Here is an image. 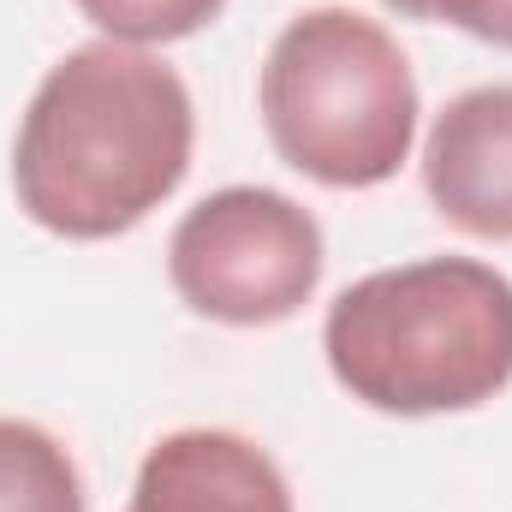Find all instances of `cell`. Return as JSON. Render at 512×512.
I'll return each mask as SVG.
<instances>
[{"label": "cell", "mask_w": 512, "mask_h": 512, "mask_svg": "<svg viewBox=\"0 0 512 512\" xmlns=\"http://www.w3.org/2000/svg\"><path fill=\"white\" fill-rule=\"evenodd\" d=\"M197 114L185 78L126 42H84L48 66L18 137V209L72 245L143 227L191 173Z\"/></svg>", "instance_id": "obj_1"}, {"label": "cell", "mask_w": 512, "mask_h": 512, "mask_svg": "<svg viewBox=\"0 0 512 512\" xmlns=\"http://www.w3.org/2000/svg\"><path fill=\"white\" fill-rule=\"evenodd\" d=\"M322 358L382 417L477 411L512 382V280L477 256L376 268L328 304Z\"/></svg>", "instance_id": "obj_2"}, {"label": "cell", "mask_w": 512, "mask_h": 512, "mask_svg": "<svg viewBox=\"0 0 512 512\" xmlns=\"http://www.w3.org/2000/svg\"><path fill=\"white\" fill-rule=\"evenodd\" d=\"M256 108L274 155L328 191L387 185L417 143L411 60L352 6H310L268 42Z\"/></svg>", "instance_id": "obj_3"}, {"label": "cell", "mask_w": 512, "mask_h": 512, "mask_svg": "<svg viewBox=\"0 0 512 512\" xmlns=\"http://www.w3.org/2000/svg\"><path fill=\"white\" fill-rule=\"evenodd\" d=\"M322 262L328 251L316 215L268 185L209 191L167 239V280L179 304L221 328L292 322L316 298Z\"/></svg>", "instance_id": "obj_4"}, {"label": "cell", "mask_w": 512, "mask_h": 512, "mask_svg": "<svg viewBox=\"0 0 512 512\" xmlns=\"http://www.w3.org/2000/svg\"><path fill=\"white\" fill-rule=\"evenodd\" d=\"M423 191L447 227L512 245V84H477L435 114Z\"/></svg>", "instance_id": "obj_5"}, {"label": "cell", "mask_w": 512, "mask_h": 512, "mask_svg": "<svg viewBox=\"0 0 512 512\" xmlns=\"http://www.w3.org/2000/svg\"><path fill=\"white\" fill-rule=\"evenodd\" d=\"M126 512H298L286 471L239 429L161 435L131 483Z\"/></svg>", "instance_id": "obj_6"}, {"label": "cell", "mask_w": 512, "mask_h": 512, "mask_svg": "<svg viewBox=\"0 0 512 512\" xmlns=\"http://www.w3.org/2000/svg\"><path fill=\"white\" fill-rule=\"evenodd\" d=\"M0 512H90L72 447L30 417H0Z\"/></svg>", "instance_id": "obj_7"}, {"label": "cell", "mask_w": 512, "mask_h": 512, "mask_svg": "<svg viewBox=\"0 0 512 512\" xmlns=\"http://www.w3.org/2000/svg\"><path fill=\"white\" fill-rule=\"evenodd\" d=\"M78 12L102 30V42L161 48V42H185L209 30L227 12V0H78Z\"/></svg>", "instance_id": "obj_8"}, {"label": "cell", "mask_w": 512, "mask_h": 512, "mask_svg": "<svg viewBox=\"0 0 512 512\" xmlns=\"http://www.w3.org/2000/svg\"><path fill=\"white\" fill-rule=\"evenodd\" d=\"M399 18H423V24H453L489 48L512 54V0H382Z\"/></svg>", "instance_id": "obj_9"}]
</instances>
